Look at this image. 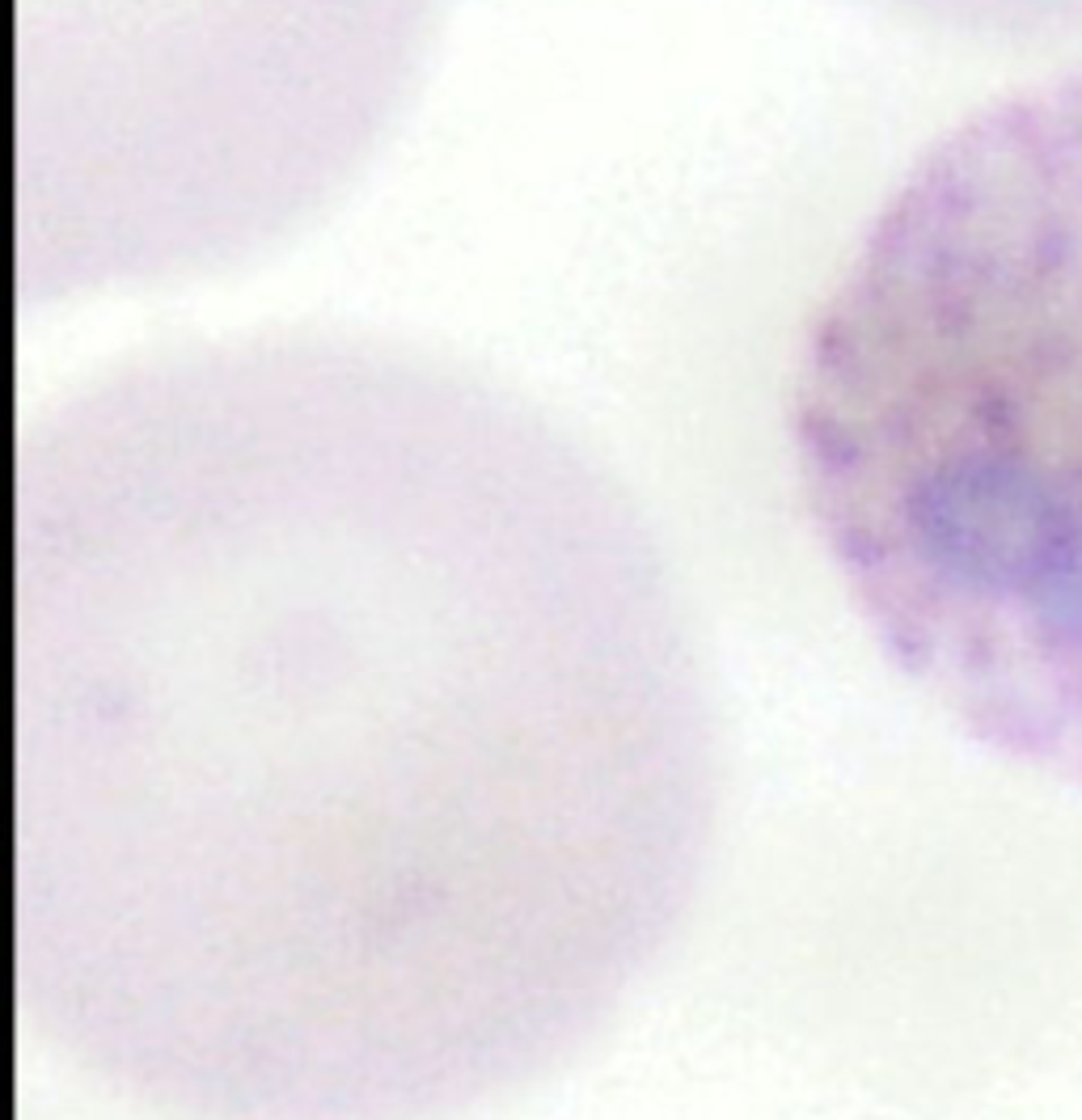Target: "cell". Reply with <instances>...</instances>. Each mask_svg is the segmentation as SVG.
I'll return each instance as SVG.
<instances>
[{"instance_id": "cell-1", "label": "cell", "mask_w": 1082, "mask_h": 1120, "mask_svg": "<svg viewBox=\"0 0 1082 1120\" xmlns=\"http://www.w3.org/2000/svg\"><path fill=\"white\" fill-rule=\"evenodd\" d=\"M39 444L17 998L182 1120H453L664 960L719 736L635 512L503 415Z\"/></svg>"}, {"instance_id": "cell-2", "label": "cell", "mask_w": 1082, "mask_h": 1120, "mask_svg": "<svg viewBox=\"0 0 1082 1120\" xmlns=\"http://www.w3.org/2000/svg\"><path fill=\"white\" fill-rule=\"evenodd\" d=\"M787 440L884 660L989 757L1082 790V68L892 186L807 321Z\"/></svg>"}]
</instances>
